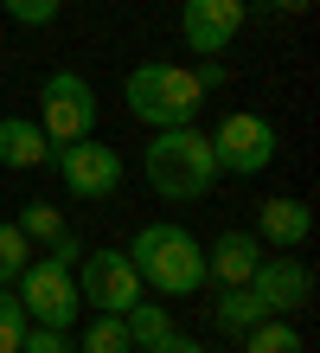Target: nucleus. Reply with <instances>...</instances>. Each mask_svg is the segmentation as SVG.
<instances>
[{
  "label": "nucleus",
  "instance_id": "obj_10",
  "mask_svg": "<svg viewBox=\"0 0 320 353\" xmlns=\"http://www.w3.org/2000/svg\"><path fill=\"white\" fill-rule=\"evenodd\" d=\"M244 13H250L244 0H180V32H186V46H192V52L218 58L231 39H237Z\"/></svg>",
  "mask_w": 320,
  "mask_h": 353
},
{
  "label": "nucleus",
  "instance_id": "obj_18",
  "mask_svg": "<svg viewBox=\"0 0 320 353\" xmlns=\"http://www.w3.org/2000/svg\"><path fill=\"white\" fill-rule=\"evenodd\" d=\"M26 257H32L26 232H19L13 219H0V283H19V270H26Z\"/></svg>",
  "mask_w": 320,
  "mask_h": 353
},
{
  "label": "nucleus",
  "instance_id": "obj_25",
  "mask_svg": "<svg viewBox=\"0 0 320 353\" xmlns=\"http://www.w3.org/2000/svg\"><path fill=\"white\" fill-rule=\"evenodd\" d=\"M269 7H275V13H308L314 0H269Z\"/></svg>",
  "mask_w": 320,
  "mask_h": 353
},
{
  "label": "nucleus",
  "instance_id": "obj_9",
  "mask_svg": "<svg viewBox=\"0 0 320 353\" xmlns=\"http://www.w3.org/2000/svg\"><path fill=\"white\" fill-rule=\"evenodd\" d=\"M250 296L263 302V315H295V308H308L314 276L301 257H263L250 270Z\"/></svg>",
  "mask_w": 320,
  "mask_h": 353
},
{
  "label": "nucleus",
  "instance_id": "obj_20",
  "mask_svg": "<svg viewBox=\"0 0 320 353\" xmlns=\"http://www.w3.org/2000/svg\"><path fill=\"white\" fill-rule=\"evenodd\" d=\"M13 225H19V232H26V244H52V238L64 232V219H58V205H39V199L26 205V219H13Z\"/></svg>",
  "mask_w": 320,
  "mask_h": 353
},
{
  "label": "nucleus",
  "instance_id": "obj_14",
  "mask_svg": "<svg viewBox=\"0 0 320 353\" xmlns=\"http://www.w3.org/2000/svg\"><path fill=\"white\" fill-rule=\"evenodd\" d=\"M256 321H263V302L250 296V283H231L224 296H218V308H211V327H218L224 341H231V334L244 341V334H250Z\"/></svg>",
  "mask_w": 320,
  "mask_h": 353
},
{
  "label": "nucleus",
  "instance_id": "obj_16",
  "mask_svg": "<svg viewBox=\"0 0 320 353\" xmlns=\"http://www.w3.org/2000/svg\"><path fill=\"white\" fill-rule=\"evenodd\" d=\"M244 353H301V334L288 327V315H263L244 334Z\"/></svg>",
  "mask_w": 320,
  "mask_h": 353
},
{
  "label": "nucleus",
  "instance_id": "obj_3",
  "mask_svg": "<svg viewBox=\"0 0 320 353\" xmlns=\"http://www.w3.org/2000/svg\"><path fill=\"white\" fill-rule=\"evenodd\" d=\"M122 90H128V116L147 122V129H180V122H192V116H199V103H205L199 77H192L186 65H167V58L135 65Z\"/></svg>",
  "mask_w": 320,
  "mask_h": 353
},
{
  "label": "nucleus",
  "instance_id": "obj_22",
  "mask_svg": "<svg viewBox=\"0 0 320 353\" xmlns=\"http://www.w3.org/2000/svg\"><path fill=\"white\" fill-rule=\"evenodd\" d=\"M19 353H77V347H71V334H64V327H39V321H26V341H19Z\"/></svg>",
  "mask_w": 320,
  "mask_h": 353
},
{
  "label": "nucleus",
  "instance_id": "obj_11",
  "mask_svg": "<svg viewBox=\"0 0 320 353\" xmlns=\"http://www.w3.org/2000/svg\"><path fill=\"white\" fill-rule=\"evenodd\" d=\"M256 238L275 244V251H301V244L314 238V212H308V199H263L256 205Z\"/></svg>",
  "mask_w": 320,
  "mask_h": 353
},
{
  "label": "nucleus",
  "instance_id": "obj_21",
  "mask_svg": "<svg viewBox=\"0 0 320 353\" xmlns=\"http://www.w3.org/2000/svg\"><path fill=\"white\" fill-rule=\"evenodd\" d=\"M7 7V19H19V26H52L64 0H0Z\"/></svg>",
  "mask_w": 320,
  "mask_h": 353
},
{
  "label": "nucleus",
  "instance_id": "obj_8",
  "mask_svg": "<svg viewBox=\"0 0 320 353\" xmlns=\"http://www.w3.org/2000/svg\"><path fill=\"white\" fill-rule=\"evenodd\" d=\"M77 296L96 315H128L141 302V276L128 263V251H83L77 257Z\"/></svg>",
  "mask_w": 320,
  "mask_h": 353
},
{
  "label": "nucleus",
  "instance_id": "obj_13",
  "mask_svg": "<svg viewBox=\"0 0 320 353\" xmlns=\"http://www.w3.org/2000/svg\"><path fill=\"white\" fill-rule=\"evenodd\" d=\"M52 161V141H45V129L39 122H26V116H0V168H45Z\"/></svg>",
  "mask_w": 320,
  "mask_h": 353
},
{
  "label": "nucleus",
  "instance_id": "obj_2",
  "mask_svg": "<svg viewBox=\"0 0 320 353\" xmlns=\"http://www.w3.org/2000/svg\"><path fill=\"white\" fill-rule=\"evenodd\" d=\"M141 168H147V186H154L160 199H205L211 180H218V154H211L205 129L180 122V129H154Z\"/></svg>",
  "mask_w": 320,
  "mask_h": 353
},
{
  "label": "nucleus",
  "instance_id": "obj_12",
  "mask_svg": "<svg viewBox=\"0 0 320 353\" xmlns=\"http://www.w3.org/2000/svg\"><path fill=\"white\" fill-rule=\"evenodd\" d=\"M256 263H263V238H256V232H224L218 244H205V276H218L224 289L250 283Z\"/></svg>",
  "mask_w": 320,
  "mask_h": 353
},
{
  "label": "nucleus",
  "instance_id": "obj_19",
  "mask_svg": "<svg viewBox=\"0 0 320 353\" xmlns=\"http://www.w3.org/2000/svg\"><path fill=\"white\" fill-rule=\"evenodd\" d=\"M19 341H26V308H19V296L0 283V353H19Z\"/></svg>",
  "mask_w": 320,
  "mask_h": 353
},
{
  "label": "nucleus",
  "instance_id": "obj_6",
  "mask_svg": "<svg viewBox=\"0 0 320 353\" xmlns=\"http://www.w3.org/2000/svg\"><path fill=\"white\" fill-rule=\"evenodd\" d=\"M211 154H218V174H263L275 154H282V129H275L269 116H250V110H237V116H224L218 129H211Z\"/></svg>",
  "mask_w": 320,
  "mask_h": 353
},
{
  "label": "nucleus",
  "instance_id": "obj_4",
  "mask_svg": "<svg viewBox=\"0 0 320 353\" xmlns=\"http://www.w3.org/2000/svg\"><path fill=\"white\" fill-rule=\"evenodd\" d=\"M19 308H26V321L64 327V334H71V327H77V270L58 263V257L26 263V270H19Z\"/></svg>",
  "mask_w": 320,
  "mask_h": 353
},
{
  "label": "nucleus",
  "instance_id": "obj_15",
  "mask_svg": "<svg viewBox=\"0 0 320 353\" xmlns=\"http://www.w3.org/2000/svg\"><path fill=\"white\" fill-rule=\"evenodd\" d=\"M122 327H128V341H135V353H147V347H160L167 334H173V308H160V302H135L122 315Z\"/></svg>",
  "mask_w": 320,
  "mask_h": 353
},
{
  "label": "nucleus",
  "instance_id": "obj_5",
  "mask_svg": "<svg viewBox=\"0 0 320 353\" xmlns=\"http://www.w3.org/2000/svg\"><path fill=\"white\" fill-rule=\"evenodd\" d=\"M39 129H45L52 148H64V141H77V135H90V129H96V90H90V77L52 71L45 84H39Z\"/></svg>",
  "mask_w": 320,
  "mask_h": 353
},
{
  "label": "nucleus",
  "instance_id": "obj_24",
  "mask_svg": "<svg viewBox=\"0 0 320 353\" xmlns=\"http://www.w3.org/2000/svg\"><path fill=\"white\" fill-rule=\"evenodd\" d=\"M192 77H199V90H218V84H224V65H218V58H205Z\"/></svg>",
  "mask_w": 320,
  "mask_h": 353
},
{
  "label": "nucleus",
  "instance_id": "obj_1",
  "mask_svg": "<svg viewBox=\"0 0 320 353\" xmlns=\"http://www.w3.org/2000/svg\"><path fill=\"white\" fill-rule=\"evenodd\" d=\"M128 263H135L141 289H160V296H192L205 289V244L186 232V225H141L135 244H128Z\"/></svg>",
  "mask_w": 320,
  "mask_h": 353
},
{
  "label": "nucleus",
  "instance_id": "obj_7",
  "mask_svg": "<svg viewBox=\"0 0 320 353\" xmlns=\"http://www.w3.org/2000/svg\"><path fill=\"white\" fill-rule=\"evenodd\" d=\"M52 161H58V180H64V193H71V199H116L122 154L109 148V141L77 135V141H64V148H52Z\"/></svg>",
  "mask_w": 320,
  "mask_h": 353
},
{
  "label": "nucleus",
  "instance_id": "obj_17",
  "mask_svg": "<svg viewBox=\"0 0 320 353\" xmlns=\"http://www.w3.org/2000/svg\"><path fill=\"white\" fill-rule=\"evenodd\" d=\"M83 353H135L122 315H90V327H83Z\"/></svg>",
  "mask_w": 320,
  "mask_h": 353
},
{
  "label": "nucleus",
  "instance_id": "obj_23",
  "mask_svg": "<svg viewBox=\"0 0 320 353\" xmlns=\"http://www.w3.org/2000/svg\"><path fill=\"white\" fill-rule=\"evenodd\" d=\"M147 353H205V347H199V341H186V334H180V327H173V334H167L160 347H147Z\"/></svg>",
  "mask_w": 320,
  "mask_h": 353
}]
</instances>
